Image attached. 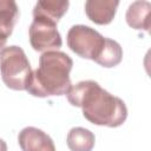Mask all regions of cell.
Masks as SVG:
<instances>
[{
    "instance_id": "1",
    "label": "cell",
    "mask_w": 151,
    "mask_h": 151,
    "mask_svg": "<svg viewBox=\"0 0 151 151\" xmlns=\"http://www.w3.org/2000/svg\"><path fill=\"white\" fill-rule=\"evenodd\" d=\"M71 105L80 107L83 116L92 124L118 127L127 118V107L117 96L104 90L94 80H81L66 93Z\"/></svg>"
},
{
    "instance_id": "2",
    "label": "cell",
    "mask_w": 151,
    "mask_h": 151,
    "mask_svg": "<svg viewBox=\"0 0 151 151\" xmlns=\"http://www.w3.org/2000/svg\"><path fill=\"white\" fill-rule=\"evenodd\" d=\"M73 60L65 52H44L39 58V66L32 71L25 90L39 98L66 94L72 86L70 78Z\"/></svg>"
},
{
    "instance_id": "3",
    "label": "cell",
    "mask_w": 151,
    "mask_h": 151,
    "mask_svg": "<svg viewBox=\"0 0 151 151\" xmlns=\"http://www.w3.org/2000/svg\"><path fill=\"white\" fill-rule=\"evenodd\" d=\"M31 73V64L21 47L12 45L0 52V74L8 88L25 90Z\"/></svg>"
},
{
    "instance_id": "4",
    "label": "cell",
    "mask_w": 151,
    "mask_h": 151,
    "mask_svg": "<svg viewBox=\"0 0 151 151\" xmlns=\"http://www.w3.org/2000/svg\"><path fill=\"white\" fill-rule=\"evenodd\" d=\"M66 41L70 50L77 55L96 61L105 46L106 37L90 26L74 25L68 29Z\"/></svg>"
},
{
    "instance_id": "5",
    "label": "cell",
    "mask_w": 151,
    "mask_h": 151,
    "mask_svg": "<svg viewBox=\"0 0 151 151\" xmlns=\"http://www.w3.org/2000/svg\"><path fill=\"white\" fill-rule=\"evenodd\" d=\"M28 34L31 46L38 52L58 51L63 45L61 35L57 29V24L46 19L34 18L29 26Z\"/></svg>"
},
{
    "instance_id": "6",
    "label": "cell",
    "mask_w": 151,
    "mask_h": 151,
    "mask_svg": "<svg viewBox=\"0 0 151 151\" xmlns=\"http://www.w3.org/2000/svg\"><path fill=\"white\" fill-rule=\"evenodd\" d=\"M18 142L22 151H55L52 138L34 126L24 127L19 132Z\"/></svg>"
},
{
    "instance_id": "7",
    "label": "cell",
    "mask_w": 151,
    "mask_h": 151,
    "mask_svg": "<svg viewBox=\"0 0 151 151\" xmlns=\"http://www.w3.org/2000/svg\"><path fill=\"white\" fill-rule=\"evenodd\" d=\"M118 6V0H87L85 2V13L94 24L107 25L113 20Z\"/></svg>"
},
{
    "instance_id": "8",
    "label": "cell",
    "mask_w": 151,
    "mask_h": 151,
    "mask_svg": "<svg viewBox=\"0 0 151 151\" xmlns=\"http://www.w3.org/2000/svg\"><path fill=\"white\" fill-rule=\"evenodd\" d=\"M150 12L151 4L145 0L133 1L126 11V22L130 27L139 31H150Z\"/></svg>"
},
{
    "instance_id": "9",
    "label": "cell",
    "mask_w": 151,
    "mask_h": 151,
    "mask_svg": "<svg viewBox=\"0 0 151 151\" xmlns=\"http://www.w3.org/2000/svg\"><path fill=\"white\" fill-rule=\"evenodd\" d=\"M68 6H70V1L67 0H63V1L41 0L34 5L33 18H41L52 21L54 24H58V21L67 12Z\"/></svg>"
},
{
    "instance_id": "10",
    "label": "cell",
    "mask_w": 151,
    "mask_h": 151,
    "mask_svg": "<svg viewBox=\"0 0 151 151\" xmlns=\"http://www.w3.org/2000/svg\"><path fill=\"white\" fill-rule=\"evenodd\" d=\"M66 143L71 151H92L96 138L90 130L77 126L68 131Z\"/></svg>"
},
{
    "instance_id": "11",
    "label": "cell",
    "mask_w": 151,
    "mask_h": 151,
    "mask_svg": "<svg viewBox=\"0 0 151 151\" xmlns=\"http://www.w3.org/2000/svg\"><path fill=\"white\" fill-rule=\"evenodd\" d=\"M123 59V48L122 46L116 41L110 38H106L105 46L96 60V63L103 67L110 68L117 66Z\"/></svg>"
},
{
    "instance_id": "12",
    "label": "cell",
    "mask_w": 151,
    "mask_h": 151,
    "mask_svg": "<svg viewBox=\"0 0 151 151\" xmlns=\"http://www.w3.org/2000/svg\"><path fill=\"white\" fill-rule=\"evenodd\" d=\"M19 19V7L13 0H0V28L8 35Z\"/></svg>"
},
{
    "instance_id": "13",
    "label": "cell",
    "mask_w": 151,
    "mask_h": 151,
    "mask_svg": "<svg viewBox=\"0 0 151 151\" xmlns=\"http://www.w3.org/2000/svg\"><path fill=\"white\" fill-rule=\"evenodd\" d=\"M8 37H9V35H8L5 31H2V29L0 28V52L5 48V45H6V42H7Z\"/></svg>"
},
{
    "instance_id": "14",
    "label": "cell",
    "mask_w": 151,
    "mask_h": 151,
    "mask_svg": "<svg viewBox=\"0 0 151 151\" xmlns=\"http://www.w3.org/2000/svg\"><path fill=\"white\" fill-rule=\"evenodd\" d=\"M0 151H7V144L1 138H0Z\"/></svg>"
}]
</instances>
